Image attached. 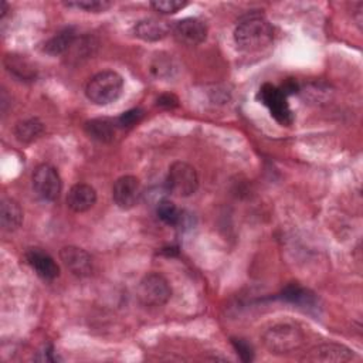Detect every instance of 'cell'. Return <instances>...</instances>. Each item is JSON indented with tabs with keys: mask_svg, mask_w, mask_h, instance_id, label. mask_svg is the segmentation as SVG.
Returning a JSON list of instances; mask_svg holds the SVG:
<instances>
[{
	"mask_svg": "<svg viewBox=\"0 0 363 363\" xmlns=\"http://www.w3.org/2000/svg\"><path fill=\"white\" fill-rule=\"evenodd\" d=\"M274 40V28L261 13L245 14L234 28V41L241 51L255 52Z\"/></svg>",
	"mask_w": 363,
	"mask_h": 363,
	"instance_id": "1",
	"label": "cell"
},
{
	"mask_svg": "<svg viewBox=\"0 0 363 363\" xmlns=\"http://www.w3.org/2000/svg\"><path fill=\"white\" fill-rule=\"evenodd\" d=\"M123 89V78L113 69H106L89 78L85 86L86 98L99 106L109 105L116 101Z\"/></svg>",
	"mask_w": 363,
	"mask_h": 363,
	"instance_id": "2",
	"label": "cell"
},
{
	"mask_svg": "<svg viewBox=\"0 0 363 363\" xmlns=\"http://www.w3.org/2000/svg\"><path fill=\"white\" fill-rule=\"evenodd\" d=\"M305 342L303 332L291 323H278L262 333V343L272 354H288L298 350Z\"/></svg>",
	"mask_w": 363,
	"mask_h": 363,
	"instance_id": "3",
	"label": "cell"
},
{
	"mask_svg": "<svg viewBox=\"0 0 363 363\" xmlns=\"http://www.w3.org/2000/svg\"><path fill=\"white\" fill-rule=\"evenodd\" d=\"M200 179L197 170L190 163L177 160L169 167L166 177V189L179 197H189L199 189Z\"/></svg>",
	"mask_w": 363,
	"mask_h": 363,
	"instance_id": "4",
	"label": "cell"
},
{
	"mask_svg": "<svg viewBox=\"0 0 363 363\" xmlns=\"http://www.w3.org/2000/svg\"><path fill=\"white\" fill-rule=\"evenodd\" d=\"M136 292L143 305L163 306L172 296V286L162 274L150 272L140 279Z\"/></svg>",
	"mask_w": 363,
	"mask_h": 363,
	"instance_id": "5",
	"label": "cell"
},
{
	"mask_svg": "<svg viewBox=\"0 0 363 363\" xmlns=\"http://www.w3.org/2000/svg\"><path fill=\"white\" fill-rule=\"evenodd\" d=\"M31 182L33 189L40 199L45 201H54L60 197L62 182L58 170L54 166L48 163L38 164L33 172Z\"/></svg>",
	"mask_w": 363,
	"mask_h": 363,
	"instance_id": "6",
	"label": "cell"
},
{
	"mask_svg": "<svg viewBox=\"0 0 363 363\" xmlns=\"http://www.w3.org/2000/svg\"><path fill=\"white\" fill-rule=\"evenodd\" d=\"M258 99L269 109L271 115L282 125L292 122V112L284 92L272 84H264L258 91Z\"/></svg>",
	"mask_w": 363,
	"mask_h": 363,
	"instance_id": "7",
	"label": "cell"
},
{
	"mask_svg": "<svg viewBox=\"0 0 363 363\" xmlns=\"http://www.w3.org/2000/svg\"><path fill=\"white\" fill-rule=\"evenodd\" d=\"M143 194L140 180L136 176H121L112 187V199L115 204L122 210L135 207Z\"/></svg>",
	"mask_w": 363,
	"mask_h": 363,
	"instance_id": "8",
	"label": "cell"
},
{
	"mask_svg": "<svg viewBox=\"0 0 363 363\" xmlns=\"http://www.w3.org/2000/svg\"><path fill=\"white\" fill-rule=\"evenodd\" d=\"M60 259L65 268L78 278L88 277L92 272V258L84 248L75 245L62 247L60 250Z\"/></svg>",
	"mask_w": 363,
	"mask_h": 363,
	"instance_id": "9",
	"label": "cell"
},
{
	"mask_svg": "<svg viewBox=\"0 0 363 363\" xmlns=\"http://www.w3.org/2000/svg\"><path fill=\"white\" fill-rule=\"evenodd\" d=\"M173 35L176 40L186 45H199L201 44L207 37V27L206 24L194 17H187L183 20H179L173 28Z\"/></svg>",
	"mask_w": 363,
	"mask_h": 363,
	"instance_id": "10",
	"label": "cell"
},
{
	"mask_svg": "<svg viewBox=\"0 0 363 363\" xmlns=\"http://www.w3.org/2000/svg\"><path fill=\"white\" fill-rule=\"evenodd\" d=\"M354 359V353L345 345L340 343H322L312 347L303 360L308 362H350Z\"/></svg>",
	"mask_w": 363,
	"mask_h": 363,
	"instance_id": "11",
	"label": "cell"
},
{
	"mask_svg": "<svg viewBox=\"0 0 363 363\" xmlns=\"http://www.w3.org/2000/svg\"><path fill=\"white\" fill-rule=\"evenodd\" d=\"M26 261L33 271L45 281H52L60 275V267L55 259L40 248H30L26 252Z\"/></svg>",
	"mask_w": 363,
	"mask_h": 363,
	"instance_id": "12",
	"label": "cell"
},
{
	"mask_svg": "<svg viewBox=\"0 0 363 363\" xmlns=\"http://www.w3.org/2000/svg\"><path fill=\"white\" fill-rule=\"evenodd\" d=\"M173 26L162 18H142L139 20L133 27V34L147 43H155L159 40H163L172 33Z\"/></svg>",
	"mask_w": 363,
	"mask_h": 363,
	"instance_id": "13",
	"label": "cell"
},
{
	"mask_svg": "<svg viewBox=\"0 0 363 363\" xmlns=\"http://www.w3.org/2000/svg\"><path fill=\"white\" fill-rule=\"evenodd\" d=\"M96 201V191L91 184L77 183L67 194V204L75 213H84L89 210Z\"/></svg>",
	"mask_w": 363,
	"mask_h": 363,
	"instance_id": "14",
	"label": "cell"
},
{
	"mask_svg": "<svg viewBox=\"0 0 363 363\" xmlns=\"http://www.w3.org/2000/svg\"><path fill=\"white\" fill-rule=\"evenodd\" d=\"M85 132L86 135L101 143H109L115 139L118 122L109 118H95L85 122Z\"/></svg>",
	"mask_w": 363,
	"mask_h": 363,
	"instance_id": "15",
	"label": "cell"
},
{
	"mask_svg": "<svg viewBox=\"0 0 363 363\" xmlns=\"http://www.w3.org/2000/svg\"><path fill=\"white\" fill-rule=\"evenodd\" d=\"M0 221L4 231L13 233L23 223V208L11 197H3L0 203Z\"/></svg>",
	"mask_w": 363,
	"mask_h": 363,
	"instance_id": "16",
	"label": "cell"
},
{
	"mask_svg": "<svg viewBox=\"0 0 363 363\" xmlns=\"http://www.w3.org/2000/svg\"><path fill=\"white\" fill-rule=\"evenodd\" d=\"M74 41H75V30L72 27H65L44 43L43 51L50 55H61L72 47Z\"/></svg>",
	"mask_w": 363,
	"mask_h": 363,
	"instance_id": "17",
	"label": "cell"
},
{
	"mask_svg": "<svg viewBox=\"0 0 363 363\" xmlns=\"http://www.w3.org/2000/svg\"><path fill=\"white\" fill-rule=\"evenodd\" d=\"M44 123L38 118H28L17 122L14 135L21 143H31L44 133Z\"/></svg>",
	"mask_w": 363,
	"mask_h": 363,
	"instance_id": "18",
	"label": "cell"
},
{
	"mask_svg": "<svg viewBox=\"0 0 363 363\" xmlns=\"http://www.w3.org/2000/svg\"><path fill=\"white\" fill-rule=\"evenodd\" d=\"M156 213L163 223L174 227H179L183 218V211L179 210L172 200L164 197L159 203H156Z\"/></svg>",
	"mask_w": 363,
	"mask_h": 363,
	"instance_id": "19",
	"label": "cell"
},
{
	"mask_svg": "<svg viewBox=\"0 0 363 363\" xmlns=\"http://www.w3.org/2000/svg\"><path fill=\"white\" fill-rule=\"evenodd\" d=\"M4 65L10 74L20 78L21 81L33 79L34 78V69L33 67L20 55H7L4 58Z\"/></svg>",
	"mask_w": 363,
	"mask_h": 363,
	"instance_id": "20",
	"label": "cell"
},
{
	"mask_svg": "<svg viewBox=\"0 0 363 363\" xmlns=\"http://www.w3.org/2000/svg\"><path fill=\"white\" fill-rule=\"evenodd\" d=\"M176 68L177 67L174 65L172 55L163 54V52L157 54V57L150 64V71L157 78H170L176 71Z\"/></svg>",
	"mask_w": 363,
	"mask_h": 363,
	"instance_id": "21",
	"label": "cell"
},
{
	"mask_svg": "<svg viewBox=\"0 0 363 363\" xmlns=\"http://www.w3.org/2000/svg\"><path fill=\"white\" fill-rule=\"evenodd\" d=\"M282 298L285 301H289L292 303H298V305H312L313 303V296L305 291L303 288H301L299 285H289L284 289L282 292Z\"/></svg>",
	"mask_w": 363,
	"mask_h": 363,
	"instance_id": "22",
	"label": "cell"
},
{
	"mask_svg": "<svg viewBox=\"0 0 363 363\" xmlns=\"http://www.w3.org/2000/svg\"><path fill=\"white\" fill-rule=\"evenodd\" d=\"M64 6L85 10V11H92V13H101V11H106L109 7H112V1H108V0H74V1H65Z\"/></svg>",
	"mask_w": 363,
	"mask_h": 363,
	"instance_id": "23",
	"label": "cell"
},
{
	"mask_svg": "<svg viewBox=\"0 0 363 363\" xmlns=\"http://www.w3.org/2000/svg\"><path fill=\"white\" fill-rule=\"evenodd\" d=\"M187 6V1L182 0H155L150 1V7L160 13V14H174L179 10L184 9Z\"/></svg>",
	"mask_w": 363,
	"mask_h": 363,
	"instance_id": "24",
	"label": "cell"
},
{
	"mask_svg": "<svg viewBox=\"0 0 363 363\" xmlns=\"http://www.w3.org/2000/svg\"><path fill=\"white\" fill-rule=\"evenodd\" d=\"M142 118H143V111L140 108H133V109L123 112L116 119V122H118L119 128H130V126L136 125L138 122H140Z\"/></svg>",
	"mask_w": 363,
	"mask_h": 363,
	"instance_id": "25",
	"label": "cell"
},
{
	"mask_svg": "<svg viewBox=\"0 0 363 363\" xmlns=\"http://www.w3.org/2000/svg\"><path fill=\"white\" fill-rule=\"evenodd\" d=\"M231 343L242 362H251L254 359V352L248 342H245L244 339H233Z\"/></svg>",
	"mask_w": 363,
	"mask_h": 363,
	"instance_id": "26",
	"label": "cell"
},
{
	"mask_svg": "<svg viewBox=\"0 0 363 363\" xmlns=\"http://www.w3.org/2000/svg\"><path fill=\"white\" fill-rule=\"evenodd\" d=\"M177 102H179L177 98L172 94H164L157 98V105L164 106V108H174V106H177Z\"/></svg>",
	"mask_w": 363,
	"mask_h": 363,
	"instance_id": "27",
	"label": "cell"
},
{
	"mask_svg": "<svg viewBox=\"0 0 363 363\" xmlns=\"http://www.w3.org/2000/svg\"><path fill=\"white\" fill-rule=\"evenodd\" d=\"M40 354L41 356H38L37 359L43 360V362H55V360H58V357L55 356V352H54V349L51 346L45 347V350L40 352Z\"/></svg>",
	"mask_w": 363,
	"mask_h": 363,
	"instance_id": "28",
	"label": "cell"
}]
</instances>
